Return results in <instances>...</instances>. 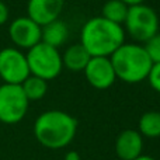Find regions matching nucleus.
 <instances>
[{
    "mask_svg": "<svg viewBox=\"0 0 160 160\" xmlns=\"http://www.w3.org/2000/svg\"><path fill=\"white\" fill-rule=\"evenodd\" d=\"M78 132V121L73 115L61 110H49L39 114L34 122V136L44 148L58 150L73 142Z\"/></svg>",
    "mask_w": 160,
    "mask_h": 160,
    "instance_id": "nucleus-1",
    "label": "nucleus"
},
{
    "mask_svg": "<svg viewBox=\"0 0 160 160\" xmlns=\"http://www.w3.org/2000/svg\"><path fill=\"white\" fill-rule=\"evenodd\" d=\"M125 42V31L121 24L97 16L87 20L80 31V44L91 56L110 58Z\"/></svg>",
    "mask_w": 160,
    "mask_h": 160,
    "instance_id": "nucleus-2",
    "label": "nucleus"
},
{
    "mask_svg": "<svg viewBox=\"0 0 160 160\" xmlns=\"http://www.w3.org/2000/svg\"><path fill=\"white\" fill-rule=\"evenodd\" d=\"M110 61L117 79L129 84H136L146 80L153 65L143 45L128 42H124L110 56Z\"/></svg>",
    "mask_w": 160,
    "mask_h": 160,
    "instance_id": "nucleus-3",
    "label": "nucleus"
},
{
    "mask_svg": "<svg viewBox=\"0 0 160 160\" xmlns=\"http://www.w3.org/2000/svg\"><path fill=\"white\" fill-rule=\"evenodd\" d=\"M30 75L47 80L56 79L62 72V53L58 48H53L44 42H38L25 53Z\"/></svg>",
    "mask_w": 160,
    "mask_h": 160,
    "instance_id": "nucleus-4",
    "label": "nucleus"
},
{
    "mask_svg": "<svg viewBox=\"0 0 160 160\" xmlns=\"http://www.w3.org/2000/svg\"><path fill=\"white\" fill-rule=\"evenodd\" d=\"M122 27L125 34H129L132 39L143 44L159 32V16L155 8L145 3L131 6Z\"/></svg>",
    "mask_w": 160,
    "mask_h": 160,
    "instance_id": "nucleus-5",
    "label": "nucleus"
},
{
    "mask_svg": "<svg viewBox=\"0 0 160 160\" xmlns=\"http://www.w3.org/2000/svg\"><path fill=\"white\" fill-rule=\"evenodd\" d=\"M30 101L20 84L3 83L0 86V122L13 125L25 117Z\"/></svg>",
    "mask_w": 160,
    "mask_h": 160,
    "instance_id": "nucleus-6",
    "label": "nucleus"
},
{
    "mask_svg": "<svg viewBox=\"0 0 160 160\" xmlns=\"http://www.w3.org/2000/svg\"><path fill=\"white\" fill-rule=\"evenodd\" d=\"M30 76L27 56L16 47L0 49V79L8 84H21Z\"/></svg>",
    "mask_w": 160,
    "mask_h": 160,
    "instance_id": "nucleus-7",
    "label": "nucleus"
},
{
    "mask_svg": "<svg viewBox=\"0 0 160 160\" xmlns=\"http://www.w3.org/2000/svg\"><path fill=\"white\" fill-rule=\"evenodd\" d=\"M8 37L18 49H30L41 42V25L28 16L17 17L8 25Z\"/></svg>",
    "mask_w": 160,
    "mask_h": 160,
    "instance_id": "nucleus-8",
    "label": "nucleus"
},
{
    "mask_svg": "<svg viewBox=\"0 0 160 160\" xmlns=\"http://www.w3.org/2000/svg\"><path fill=\"white\" fill-rule=\"evenodd\" d=\"M83 73L88 84L97 90L110 88L117 80L112 63L107 56H91Z\"/></svg>",
    "mask_w": 160,
    "mask_h": 160,
    "instance_id": "nucleus-9",
    "label": "nucleus"
},
{
    "mask_svg": "<svg viewBox=\"0 0 160 160\" xmlns=\"http://www.w3.org/2000/svg\"><path fill=\"white\" fill-rule=\"evenodd\" d=\"M65 6V0H28L27 16L42 25L59 18Z\"/></svg>",
    "mask_w": 160,
    "mask_h": 160,
    "instance_id": "nucleus-10",
    "label": "nucleus"
},
{
    "mask_svg": "<svg viewBox=\"0 0 160 160\" xmlns=\"http://www.w3.org/2000/svg\"><path fill=\"white\" fill-rule=\"evenodd\" d=\"M143 152V136L136 129H125L115 139V153L121 160H133Z\"/></svg>",
    "mask_w": 160,
    "mask_h": 160,
    "instance_id": "nucleus-11",
    "label": "nucleus"
},
{
    "mask_svg": "<svg viewBox=\"0 0 160 160\" xmlns=\"http://www.w3.org/2000/svg\"><path fill=\"white\" fill-rule=\"evenodd\" d=\"M90 59L91 55L88 53V51L80 42H78L66 48L62 55V63L63 68H66L70 72H83Z\"/></svg>",
    "mask_w": 160,
    "mask_h": 160,
    "instance_id": "nucleus-12",
    "label": "nucleus"
},
{
    "mask_svg": "<svg viewBox=\"0 0 160 160\" xmlns=\"http://www.w3.org/2000/svg\"><path fill=\"white\" fill-rule=\"evenodd\" d=\"M68 35H69V30L66 22L59 18L41 27V42L58 49L66 42Z\"/></svg>",
    "mask_w": 160,
    "mask_h": 160,
    "instance_id": "nucleus-13",
    "label": "nucleus"
},
{
    "mask_svg": "<svg viewBox=\"0 0 160 160\" xmlns=\"http://www.w3.org/2000/svg\"><path fill=\"white\" fill-rule=\"evenodd\" d=\"M138 132L143 138H160V111H146L138 122Z\"/></svg>",
    "mask_w": 160,
    "mask_h": 160,
    "instance_id": "nucleus-14",
    "label": "nucleus"
},
{
    "mask_svg": "<svg viewBox=\"0 0 160 160\" xmlns=\"http://www.w3.org/2000/svg\"><path fill=\"white\" fill-rule=\"evenodd\" d=\"M20 86H21L28 101H38V100L44 98L48 91L47 80L38 78V76H34V75H30Z\"/></svg>",
    "mask_w": 160,
    "mask_h": 160,
    "instance_id": "nucleus-15",
    "label": "nucleus"
},
{
    "mask_svg": "<svg viewBox=\"0 0 160 160\" xmlns=\"http://www.w3.org/2000/svg\"><path fill=\"white\" fill-rule=\"evenodd\" d=\"M128 6L122 0H107L101 7V17L115 24H124L128 14Z\"/></svg>",
    "mask_w": 160,
    "mask_h": 160,
    "instance_id": "nucleus-16",
    "label": "nucleus"
},
{
    "mask_svg": "<svg viewBox=\"0 0 160 160\" xmlns=\"http://www.w3.org/2000/svg\"><path fill=\"white\" fill-rule=\"evenodd\" d=\"M143 48L146 51L148 56L150 58V61H152V63H159L160 62V32L153 35L146 42H143Z\"/></svg>",
    "mask_w": 160,
    "mask_h": 160,
    "instance_id": "nucleus-17",
    "label": "nucleus"
},
{
    "mask_svg": "<svg viewBox=\"0 0 160 160\" xmlns=\"http://www.w3.org/2000/svg\"><path fill=\"white\" fill-rule=\"evenodd\" d=\"M146 80L149 82L150 87L160 94V62L152 65V69H150Z\"/></svg>",
    "mask_w": 160,
    "mask_h": 160,
    "instance_id": "nucleus-18",
    "label": "nucleus"
},
{
    "mask_svg": "<svg viewBox=\"0 0 160 160\" xmlns=\"http://www.w3.org/2000/svg\"><path fill=\"white\" fill-rule=\"evenodd\" d=\"M8 17H10V10L7 4L0 0V25H4L8 21Z\"/></svg>",
    "mask_w": 160,
    "mask_h": 160,
    "instance_id": "nucleus-19",
    "label": "nucleus"
},
{
    "mask_svg": "<svg viewBox=\"0 0 160 160\" xmlns=\"http://www.w3.org/2000/svg\"><path fill=\"white\" fill-rule=\"evenodd\" d=\"M65 160H82V158H80V155L76 150H69L65 155Z\"/></svg>",
    "mask_w": 160,
    "mask_h": 160,
    "instance_id": "nucleus-20",
    "label": "nucleus"
},
{
    "mask_svg": "<svg viewBox=\"0 0 160 160\" xmlns=\"http://www.w3.org/2000/svg\"><path fill=\"white\" fill-rule=\"evenodd\" d=\"M122 2L125 3V4L128 6V7H131V6H136V4H142V3H145V0H122Z\"/></svg>",
    "mask_w": 160,
    "mask_h": 160,
    "instance_id": "nucleus-21",
    "label": "nucleus"
},
{
    "mask_svg": "<svg viewBox=\"0 0 160 160\" xmlns=\"http://www.w3.org/2000/svg\"><path fill=\"white\" fill-rule=\"evenodd\" d=\"M133 160H156V159L152 158V156H148V155H143V153H142L141 156H138V158L133 159Z\"/></svg>",
    "mask_w": 160,
    "mask_h": 160,
    "instance_id": "nucleus-22",
    "label": "nucleus"
}]
</instances>
